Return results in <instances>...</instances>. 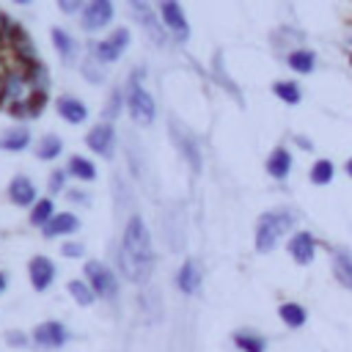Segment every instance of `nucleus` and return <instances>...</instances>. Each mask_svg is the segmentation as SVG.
<instances>
[{
    "mask_svg": "<svg viewBox=\"0 0 352 352\" xmlns=\"http://www.w3.org/2000/svg\"><path fill=\"white\" fill-rule=\"evenodd\" d=\"M154 239L151 231L143 220V214H129L124 228H121V242L116 250V267L124 280L135 286H146L151 272H154Z\"/></svg>",
    "mask_w": 352,
    "mask_h": 352,
    "instance_id": "nucleus-1",
    "label": "nucleus"
},
{
    "mask_svg": "<svg viewBox=\"0 0 352 352\" xmlns=\"http://www.w3.org/2000/svg\"><path fill=\"white\" fill-rule=\"evenodd\" d=\"M294 226H297V214L289 206H275L261 212L253 226V250L261 256L272 253L286 236L294 234Z\"/></svg>",
    "mask_w": 352,
    "mask_h": 352,
    "instance_id": "nucleus-2",
    "label": "nucleus"
},
{
    "mask_svg": "<svg viewBox=\"0 0 352 352\" xmlns=\"http://www.w3.org/2000/svg\"><path fill=\"white\" fill-rule=\"evenodd\" d=\"M126 113L138 126H151L157 121V102L151 96V91L146 88V69L138 66L129 72L126 82Z\"/></svg>",
    "mask_w": 352,
    "mask_h": 352,
    "instance_id": "nucleus-3",
    "label": "nucleus"
},
{
    "mask_svg": "<svg viewBox=\"0 0 352 352\" xmlns=\"http://www.w3.org/2000/svg\"><path fill=\"white\" fill-rule=\"evenodd\" d=\"M129 44H132V30L126 25H121V28H113L102 38L85 41V55L99 60L102 66H113L116 60H121V55L129 50Z\"/></svg>",
    "mask_w": 352,
    "mask_h": 352,
    "instance_id": "nucleus-4",
    "label": "nucleus"
},
{
    "mask_svg": "<svg viewBox=\"0 0 352 352\" xmlns=\"http://www.w3.org/2000/svg\"><path fill=\"white\" fill-rule=\"evenodd\" d=\"M82 278H85L88 286L94 289L96 300H107V302L118 300L121 283H118V275H116V270H113L110 264H104V261H99V258H88L85 267H82Z\"/></svg>",
    "mask_w": 352,
    "mask_h": 352,
    "instance_id": "nucleus-5",
    "label": "nucleus"
},
{
    "mask_svg": "<svg viewBox=\"0 0 352 352\" xmlns=\"http://www.w3.org/2000/svg\"><path fill=\"white\" fill-rule=\"evenodd\" d=\"M168 129H170V140H173L176 151H179L182 160L190 165V170L198 176V173L204 170V154H201V143H198V138L190 132L187 124H182V121L173 118V116H170V121H168Z\"/></svg>",
    "mask_w": 352,
    "mask_h": 352,
    "instance_id": "nucleus-6",
    "label": "nucleus"
},
{
    "mask_svg": "<svg viewBox=\"0 0 352 352\" xmlns=\"http://www.w3.org/2000/svg\"><path fill=\"white\" fill-rule=\"evenodd\" d=\"M157 14H160V22H162L168 38H173L176 44H187V38H190V22H187L184 8L176 0H162L157 6Z\"/></svg>",
    "mask_w": 352,
    "mask_h": 352,
    "instance_id": "nucleus-7",
    "label": "nucleus"
},
{
    "mask_svg": "<svg viewBox=\"0 0 352 352\" xmlns=\"http://www.w3.org/2000/svg\"><path fill=\"white\" fill-rule=\"evenodd\" d=\"M129 11H132V16L138 19V25L143 28V33H146L157 47H165L168 33H165V28H162V22H160L157 6H151V3H146V0H132V3H129Z\"/></svg>",
    "mask_w": 352,
    "mask_h": 352,
    "instance_id": "nucleus-8",
    "label": "nucleus"
},
{
    "mask_svg": "<svg viewBox=\"0 0 352 352\" xmlns=\"http://www.w3.org/2000/svg\"><path fill=\"white\" fill-rule=\"evenodd\" d=\"M113 16H116V6L110 0H88L80 14V30L94 36V33L110 28Z\"/></svg>",
    "mask_w": 352,
    "mask_h": 352,
    "instance_id": "nucleus-9",
    "label": "nucleus"
},
{
    "mask_svg": "<svg viewBox=\"0 0 352 352\" xmlns=\"http://www.w3.org/2000/svg\"><path fill=\"white\" fill-rule=\"evenodd\" d=\"M85 146H88L91 154H99L104 160H113L116 146H118V129H116V124H107V121L94 124L85 132Z\"/></svg>",
    "mask_w": 352,
    "mask_h": 352,
    "instance_id": "nucleus-10",
    "label": "nucleus"
},
{
    "mask_svg": "<svg viewBox=\"0 0 352 352\" xmlns=\"http://www.w3.org/2000/svg\"><path fill=\"white\" fill-rule=\"evenodd\" d=\"M69 338L72 333L60 319H44L30 330V341L41 349H60L69 344Z\"/></svg>",
    "mask_w": 352,
    "mask_h": 352,
    "instance_id": "nucleus-11",
    "label": "nucleus"
},
{
    "mask_svg": "<svg viewBox=\"0 0 352 352\" xmlns=\"http://www.w3.org/2000/svg\"><path fill=\"white\" fill-rule=\"evenodd\" d=\"M316 250H319V242H316V236H314L311 231H305V228H297V231L286 239V253H289L292 261L300 264V267L314 264Z\"/></svg>",
    "mask_w": 352,
    "mask_h": 352,
    "instance_id": "nucleus-12",
    "label": "nucleus"
},
{
    "mask_svg": "<svg viewBox=\"0 0 352 352\" xmlns=\"http://www.w3.org/2000/svg\"><path fill=\"white\" fill-rule=\"evenodd\" d=\"M55 275H58V267L50 256L44 253H36L30 261H28V280L33 286V292H47L52 283H55Z\"/></svg>",
    "mask_w": 352,
    "mask_h": 352,
    "instance_id": "nucleus-13",
    "label": "nucleus"
},
{
    "mask_svg": "<svg viewBox=\"0 0 352 352\" xmlns=\"http://www.w3.org/2000/svg\"><path fill=\"white\" fill-rule=\"evenodd\" d=\"M6 195H8V201H11L14 206L30 209V206L38 201V187L33 184L30 176L16 173V176H11V182H8V187H6Z\"/></svg>",
    "mask_w": 352,
    "mask_h": 352,
    "instance_id": "nucleus-14",
    "label": "nucleus"
},
{
    "mask_svg": "<svg viewBox=\"0 0 352 352\" xmlns=\"http://www.w3.org/2000/svg\"><path fill=\"white\" fill-rule=\"evenodd\" d=\"M201 283H204V270L195 258H184L176 270V289L184 294V297H195L201 292Z\"/></svg>",
    "mask_w": 352,
    "mask_h": 352,
    "instance_id": "nucleus-15",
    "label": "nucleus"
},
{
    "mask_svg": "<svg viewBox=\"0 0 352 352\" xmlns=\"http://www.w3.org/2000/svg\"><path fill=\"white\" fill-rule=\"evenodd\" d=\"M50 38H52V47L60 58L63 66H74L80 60V52H82V44L66 30V28H52L50 30Z\"/></svg>",
    "mask_w": 352,
    "mask_h": 352,
    "instance_id": "nucleus-16",
    "label": "nucleus"
},
{
    "mask_svg": "<svg viewBox=\"0 0 352 352\" xmlns=\"http://www.w3.org/2000/svg\"><path fill=\"white\" fill-rule=\"evenodd\" d=\"M55 113H58L66 124H72V126L85 124L88 116H91L88 104H85L80 96H74V94H60V96L55 99Z\"/></svg>",
    "mask_w": 352,
    "mask_h": 352,
    "instance_id": "nucleus-17",
    "label": "nucleus"
},
{
    "mask_svg": "<svg viewBox=\"0 0 352 352\" xmlns=\"http://www.w3.org/2000/svg\"><path fill=\"white\" fill-rule=\"evenodd\" d=\"M82 228V220L80 214L74 212H55V217L41 228V236L44 239H63V236H72Z\"/></svg>",
    "mask_w": 352,
    "mask_h": 352,
    "instance_id": "nucleus-18",
    "label": "nucleus"
},
{
    "mask_svg": "<svg viewBox=\"0 0 352 352\" xmlns=\"http://www.w3.org/2000/svg\"><path fill=\"white\" fill-rule=\"evenodd\" d=\"M292 168H294V154H292L286 146H275V148L267 154V160H264V170H267V176L275 179V182H286L289 173H292Z\"/></svg>",
    "mask_w": 352,
    "mask_h": 352,
    "instance_id": "nucleus-19",
    "label": "nucleus"
},
{
    "mask_svg": "<svg viewBox=\"0 0 352 352\" xmlns=\"http://www.w3.org/2000/svg\"><path fill=\"white\" fill-rule=\"evenodd\" d=\"M30 143H33V138L25 124H16V126H8L0 132V151H6V154H22L30 148Z\"/></svg>",
    "mask_w": 352,
    "mask_h": 352,
    "instance_id": "nucleus-20",
    "label": "nucleus"
},
{
    "mask_svg": "<svg viewBox=\"0 0 352 352\" xmlns=\"http://www.w3.org/2000/svg\"><path fill=\"white\" fill-rule=\"evenodd\" d=\"M330 272L344 289L352 292V253L346 248H333L330 250Z\"/></svg>",
    "mask_w": 352,
    "mask_h": 352,
    "instance_id": "nucleus-21",
    "label": "nucleus"
},
{
    "mask_svg": "<svg viewBox=\"0 0 352 352\" xmlns=\"http://www.w3.org/2000/svg\"><path fill=\"white\" fill-rule=\"evenodd\" d=\"M66 173H69V179H74L80 184H91V182H96V162L85 154H72L66 160Z\"/></svg>",
    "mask_w": 352,
    "mask_h": 352,
    "instance_id": "nucleus-22",
    "label": "nucleus"
},
{
    "mask_svg": "<svg viewBox=\"0 0 352 352\" xmlns=\"http://www.w3.org/2000/svg\"><path fill=\"white\" fill-rule=\"evenodd\" d=\"M283 63L289 72L305 77V74H314V69H316V52L311 47H297L283 58Z\"/></svg>",
    "mask_w": 352,
    "mask_h": 352,
    "instance_id": "nucleus-23",
    "label": "nucleus"
},
{
    "mask_svg": "<svg viewBox=\"0 0 352 352\" xmlns=\"http://www.w3.org/2000/svg\"><path fill=\"white\" fill-rule=\"evenodd\" d=\"M278 319L283 322V327H289V330H300V327H305V322H308V311H305L302 302H297V300H286V302L278 305Z\"/></svg>",
    "mask_w": 352,
    "mask_h": 352,
    "instance_id": "nucleus-24",
    "label": "nucleus"
},
{
    "mask_svg": "<svg viewBox=\"0 0 352 352\" xmlns=\"http://www.w3.org/2000/svg\"><path fill=\"white\" fill-rule=\"evenodd\" d=\"M231 341L239 352H267V338L250 327H239L231 333Z\"/></svg>",
    "mask_w": 352,
    "mask_h": 352,
    "instance_id": "nucleus-25",
    "label": "nucleus"
},
{
    "mask_svg": "<svg viewBox=\"0 0 352 352\" xmlns=\"http://www.w3.org/2000/svg\"><path fill=\"white\" fill-rule=\"evenodd\" d=\"M33 151H36V157H38L41 162H55V160L63 154V138L55 135V132H47V135H41V138L36 140Z\"/></svg>",
    "mask_w": 352,
    "mask_h": 352,
    "instance_id": "nucleus-26",
    "label": "nucleus"
},
{
    "mask_svg": "<svg viewBox=\"0 0 352 352\" xmlns=\"http://www.w3.org/2000/svg\"><path fill=\"white\" fill-rule=\"evenodd\" d=\"M124 107H126V88L118 82V85H113L110 94H107V102H104V107H102V121L116 124V118L121 116Z\"/></svg>",
    "mask_w": 352,
    "mask_h": 352,
    "instance_id": "nucleus-27",
    "label": "nucleus"
},
{
    "mask_svg": "<svg viewBox=\"0 0 352 352\" xmlns=\"http://www.w3.org/2000/svg\"><path fill=\"white\" fill-rule=\"evenodd\" d=\"M55 212H58V209H55V198H50V195H47V198H38V201L28 209V223L41 231V228L55 217Z\"/></svg>",
    "mask_w": 352,
    "mask_h": 352,
    "instance_id": "nucleus-28",
    "label": "nucleus"
},
{
    "mask_svg": "<svg viewBox=\"0 0 352 352\" xmlns=\"http://www.w3.org/2000/svg\"><path fill=\"white\" fill-rule=\"evenodd\" d=\"M333 179H336V165H333V160L319 157V160L311 162V168H308V182H311L314 187H327Z\"/></svg>",
    "mask_w": 352,
    "mask_h": 352,
    "instance_id": "nucleus-29",
    "label": "nucleus"
},
{
    "mask_svg": "<svg viewBox=\"0 0 352 352\" xmlns=\"http://www.w3.org/2000/svg\"><path fill=\"white\" fill-rule=\"evenodd\" d=\"M272 94H275L283 104H289V107H294V104L302 102V85H300L297 80H275V82H272Z\"/></svg>",
    "mask_w": 352,
    "mask_h": 352,
    "instance_id": "nucleus-30",
    "label": "nucleus"
},
{
    "mask_svg": "<svg viewBox=\"0 0 352 352\" xmlns=\"http://www.w3.org/2000/svg\"><path fill=\"white\" fill-rule=\"evenodd\" d=\"M66 294H69L80 308H91V305L96 302V294H94V289L88 286L85 278H72V280L66 283Z\"/></svg>",
    "mask_w": 352,
    "mask_h": 352,
    "instance_id": "nucleus-31",
    "label": "nucleus"
},
{
    "mask_svg": "<svg viewBox=\"0 0 352 352\" xmlns=\"http://www.w3.org/2000/svg\"><path fill=\"white\" fill-rule=\"evenodd\" d=\"M77 66H80V74H82L91 85H102V82L107 80V66H102L99 60H94V58H88V55H85Z\"/></svg>",
    "mask_w": 352,
    "mask_h": 352,
    "instance_id": "nucleus-32",
    "label": "nucleus"
},
{
    "mask_svg": "<svg viewBox=\"0 0 352 352\" xmlns=\"http://www.w3.org/2000/svg\"><path fill=\"white\" fill-rule=\"evenodd\" d=\"M66 190H69V173H66V168H55L47 176V195L50 198H58V195H66Z\"/></svg>",
    "mask_w": 352,
    "mask_h": 352,
    "instance_id": "nucleus-33",
    "label": "nucleus"
},
{
    "mask_svg": "<svg viewBox=\"0 0 352 352\" xmlns=\"http://www.w3.org/2000/svg\"><path fill=\"white\" fill-rule=\"evenodd\" d=\"M60 256H63V258H82V256H85V245L77 242V239L60 242Z\"/></svg>",
    "mask_w": 352,
    "mask_h": 352,
    "instance_id": "nucleus-34",
    "label": "nucleus"
},
{
    "mask_svg": "<svg viewBox=\"0 0 352 352\" xmlns=\"http://www.w3.org/2000/svg\"><path fill=\"white\" fill-rule=\"evenodd\" d=\"M6 344L22 349V346H28V344H33V341H30V333H25V330H8V333H6Z\"/></svg>",
    "mask_w": 352,
    "mask_h": 352,
    "instance_id": "nucleus-35",
    "label": "nucleus"
},
{
    "mask_svg": "<svg viewBox=\"0 0 352 352\" xmlns=\"http://www.w3.org/2000/svg\"><path fill=\"white\" fill-rule=\"evenodd\" d=\"M58 8H60V14H66V16H80L82 8H85V3H82V0H58Z\"/></svg>",
    "mask_w": 352,
    "mask_h": 352,
    "instance_id": "nucleus-36",
    "label": "nucleus"
},
{
    "mask_svg": "<svg viewBox=\"0 0 352 352\" xmlns=\"http://www.w3.org/2000/svg\"><path fill=\"white\" fill-rule=\"evenodd\" d=\"M66 198H69L72 204H82V206H88V204H91V201H88L91 195H88L85 190H77V187H69V190H66Z\"/></svg>",
    "mask_w": 352,
    "mask_h": 352,
    "instance_id": "nucleus-37",
    "label": "nucleus"
},
{
    "mask_svg": "<svg viewBox=\"0 0 352 352\" xmlns=\"http://www.w3.org/2000/svg\"><path fill=\"white\" fill-rule=\"evenodd\" d=\"M341 50L349 55V60H352V22H346V28H344V36H341Z\"/></svg>",
    "mask_w": 352,
    "mask_h": 352,
    "instance_id": "nucleus-38",
    "label": "nucleus"
},
{
    "mask_svg": "<svg viewBox=\"0 0 352 352\" xmlns=\"http://www.w3.org/2000/svg\"><path fill=\"white\" fill-rule=\"evenodd\" d=\"M294 143H297L300 148H305V151H311V148H314V143H311L308 138H302V135H294Z\"/></svg>",
    "mask_w": 352,
    "mask_h": 352,
    "instance_id": "nucleus-39",
    "label": "nucleus"
},
{
    "mask_svg": "<svg viewBox=\"0 0 352 352\" xmlns=\"http://www.w3.org/2000/svg\"><path fill=\"white\" fill-rule=\"evenodd\" d=\"M6 289H8V275H6L3 270H0V294H3Z\"/></svg>",
    "mask_w": 352,
    "mask_h": 352,
    "instance_id": "nucleus-40",
    "label": "nucleus"
},
{
    "mask_svg": "<svg viewBox=\"0 0 352 352\" xmlns=\"http://www.w3.org/2000/svg\"><path fill=\"white\" fill-rule=\"evenodd\" d=\"M344 173H346V176H349V179H352V157H349V160H346V162H344Z\"/></svg>",
    "mask_w": 352,
    "mask_h": 352,
    "instance_id": "nucleus-41",
    "label": "nucleus"
},
{
    "mask_svg": "<svg viewBox=\"0 0 352 352\" xmlns=\"http://www.w3.org/2000/svg\"><path fill=\"white\" fill-rule=\"evenodd\" d=\"M0 44H3V14H0Z\"/></svg>",
    "mask_w": 352,
    "mask_h": 352,
    "instance_id": "nucleus-42",
    "label": "nucleus"
}]
</instances>
